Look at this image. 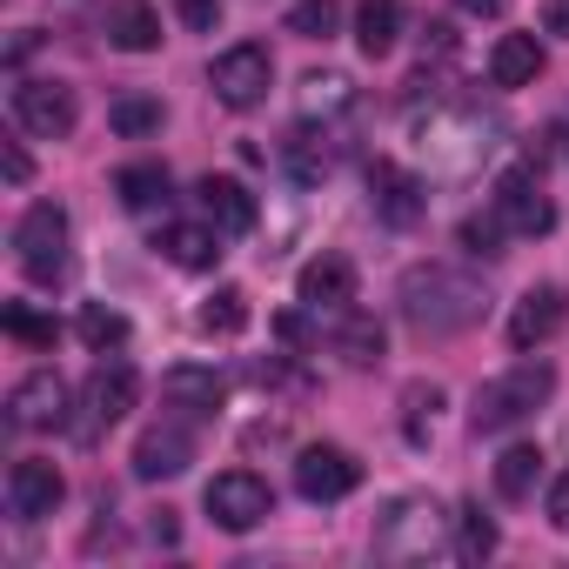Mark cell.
<instances>
[{
    "mask_svg": "<svg viewBox=\"0 0 569 569\" xmlns=\"http://www.w3.org/2000/svg\"><path fill=\"white\" fill-rule=\"evenodd\" d=\"M194 322H201L208 336H241V329H248V296H241V289H214Z\"/></svg>",
    "mask_w": 569,
    "mask_h": 569,
    "instance_id": "83f0119b",
    "label": "cell"
},
{
    "mask_svg": "<svg viewBox=\"0 0 569 569\" xmlns=\"http://www.w3.org/2000/svg\"><path fill=\"white\" fill-rule=\"evenodd\" d=\"M108 121H114V134H128V141L161 134V101H148V94H121V101L108 108Z\"/></svg>",
    "mask_w": 569,
    "mask_h": 569,
    "instance_id": "f546056e",
    "label": "cell"
},
{
    "mask_svg": "<svg viewBox=\"0 0 569 569\" xmlns=\"http://www.w3.org/2000/svg\"><path fill=\"white\" fill-rule=\"evenodd\" d=\"M489 549H496V522H489L476 502H469V509H456V556H462V562H482Z\"/></svg>",
    "mask_w": 569,
    "mask_h": 569,
    "instance_id": "1f68e13d",
    "label": "cell"
},
{
    "mask_svg": "<svg viewBox=\"0 0 569 569\" xmlns=\"http://www.w3.org/2000/svg\"><path fill=\"white\" fill-rule=\"evenodd\" d=\"M549 396H556V369H549V362H516L509 376H496V382L476 389L469 422H476V436H502V429L529 422Z\"/></svg>",
    "mask_w": 569,
    "mask_h": 569,
    "instance_id": "3957f363",
    "label": "cell"
},
{
    "mask_svg": "<svg viewBox=\"0 0 569 569\" xmlns=\"http://www.w3.org/2000/svg\"><path fill=\"white\" fill-rule=\"evenodd\" d=\"M456 516H442V502L429 496H396L376 522V556L382 562H429V556H456L449 542Z\"/></svg>",
    "mask_w": 569,
    "mask_h": 569,
    "instance_id": "7a4b0ae2",
    "label": "cell"
},
{
    "mask_svg": "<svg viewBox=\"0 0 569 569\" xmlns=\"http://www.w3.org/2000/svg\"><path fill=\"white\" fill-rule=\"evenodd\" d=\"M14 254H21V274L28 281H61L68 274V208L61 201H34L14 228Z\"/></svg>",
    "mask_w": 569,
    "mask_h": 569,
    "instance_id": "277c9868",
    "label": "cell"
},
{
    "mask_svg": "<svg viewBox=\"0 0 569 569\" xmlns=\"http://www.w3.org/2000/svg\"><path fill=\"white\" fill-rule=\"evenodd\" d=\"M369 208H376L389 228H416L422 208H429V188H422V174H409V168H396V161H376V168H369Z\"/></svg>",
    "mask_w": 569,
    "mask_h": 569,
    "instance_id": "5bb4252c",
    "label": "cell"
},
{
    "mask_svg": "<svg viewBox=\"0 0 569 569\" xmlns=\"http://www.w3.org/2000/svg\"><path fill=\"white\" fill-rule=\"evenodd\" d=\"M356 482H362V462L336 442H316L296 456V489L309 502H342V496H356Z\"/></svg>",
    "mask_w": 569,
    "mask_h": 569,
    "instance_id": "7c38bea8",
    "label": "cell"
},
{
    "mask_svg": "<svg viewBox=\"0 0 569 569\" xmlns=\"http://www.w3.org/2000/svg\"><path fill=\"white\" fill-rule=\"evenodd\" d=\"M496 121H482L476 108H456V114H429V121H416V148L436 161V168H476L496 141Z\"/></svg>",
    "mask_w": 569,
    "mask_h": 569,
    "instance_id": "8992f818",
    "label": "cell"
},
{
    "mask_svg": "<svg viewBox=\"0 0 569 569\" xmlns=\"http://www.w3.org/2000/svg\"><path fill=\"white\" fill-rule=\"evenodd\" d=\"M134 396H141V376H134L128 362H101V369L88 376V389H81V416H74V436H81V442H94L101 429H114V422L134 409Z\"/></svg>",
    "mask_w": 569,
    "mask_h": 569,
    "instance_id": "9c48e42d",
    "label": "cell"
},
{
    "mask_svg": "<svg viewBox=\"0 0 569 569\" xmlns=\"http://www.w3.org/2000/svg\"><path fill=\"white\" fill-rule=\"evenodd\" d=\"M336 356H342L349 369H376V362H382V322H376V316H356V309H342Z\"/></svg>",
    "mask_w": 569,
    "mask_h": 569,
    "instance_id": "484cf974",
    "label": "cell"
},
{
    "mask_svg": "<svg viewBox=\"0 0 569 569\" xmlns=\"http://www.w3.org/2000/svg\"><path fill=\"white\" fill-rule=\"evenodd\" d=\"M8 108H14V128L34 134V141H68L74 121H81V101H74L68 81H21L8 94Z\"/></svg>",
    "mask_w": 569,
    "mask_h": 569,
    "instance_id": "ba28073f",
    "label": "cell"
},
{
    "mask_svg": "<svg viewBox=\"0 0 569 569\" xmlns=\"http://www.w3.org/2000/svg\"><path fill=\"white\" fill-rule=\"evenodd\" d=\"M396 41H402V0H362L356 8V48L369 61H382V54H396Z\"/></svg>",
    "mask_w": 569,
    "mask_h": 569,
    "instance_id": "cb8c5ba5",
    "label": "cell"
},
{
    "mask_svg": "<svg viewBox=\"0 0 569 569\" xmlns=\"http://www.w3.org/2000/svg\"><path fill=\"white\" fill-rule=\"evenodd\" d=\"M322 141H329V134H309V128L289 141V168H296V181H322V174H329V148H322Z\"/></svg>",
    "mask_w": 569,
    "mask_h": 569,
    "instance_id": "836d02e7",
    "label": "cell"
},
{
    "mask_svg": "<svg viewBox=\"0 0 569 569\" xmlns=\"http://www.w3.org/2000/svg\"><path fill=\"white\" fill-rule=\"evenodd\" d=\"M542 28L569 41V0H542Z\"/></svg>",
    "mask_w": 569,
    "mask_h": 569,
    "instance_id": "74e56055",
    "label": "cell"
},
{
    "mask_svg": "<svg viewBox=\"0 0 569 569\" xmlns=\"http://www.w3.org/2000/svg\"><path fill=\"white\" fill-rule=\"evenodd\" d=\"M396 309L422 342H442V336H462L489 316V289H482V274H469L456 261H416L396 289Z\"/></svg>",
    "mask_w": 569,
    "mask_h": 569,
    "instance_id": "6da1fadb",
    "label": "cell"
},
{
    "mask_svg": "<svg viewBox=\"0 0 569 569\" xmlns=\"http://www.w3.org/2000/svg\"><path fill=\"white\" fill-rule=\"evenodd\" d=\"M208 88H214V101H221V108L248 114V108H261V101H268V88H274V54H268L261 41H234V48H221V54H214Z\"/></svg>",
    "mask_w": 569,
    "mask_h": 569,
    "instance_id": "5b68a950",
    "label": "cell"
},
{
    "mask_svg": "<svg viewBox=\"0 0 569 569\" xmlns=\"http://www.w3.org/2000/svg\"><path fill=\"white\" fill-rule=\"evenodd\" d=\"M562 316H569V296L556 289V281H542V289H529V296L509 309V342H516V349H542V342L562 329Z\"/></svg>",
    "mask_w": 569,
    "mask_h": 569,
    "instance_id": "e0dca14e",
    "label": "cell"
},
{
    "mask_svg": "<svg viewBox=\"0 0 569 569\" xmlns=\"http://www.w3.org/2000/svg\"><path fill=\"white\" fill-rule=\"evenodd\" d=\"M161 396H168V409H181V416H214V409L228 402V382H221L214 369H201V362H174V369L161 376Z\"/></svg>",
    "mask_w": 569,
    "mask_h": 569,
    "instance_id": "d6986e66",
    "label": "cell"
},
{
    "mask_svg": "<svg viewBox=\"0 0 569 569\" xmlns=\"http://www.w3.org/2000/svg\"><path fill=\"white\" fill-rule=\"evenodd\" d=\"M362 108V94H356V81L349 74H309L302 81V121L316 128H329V121H342V114H356Z\"/></svg>",
    "mask_w": 569,
    "mask_h": 569,
    "instance_id": "603a6c76",
    "label": "cell"
},
{
    "mask_svg": "<svg viewBox=\"0 0 569 569\" xmlns=\"http://www.w3.org/2000/svg\"><path fill=\"white\" fill-rule=\"evenodd\" d=\"M0 329H8L14 342H28V349H54V322H48L41 309H28V302H8V316H0Z\"/></svg>",
    "mask_w": 569,
    "mask_h": 569,
    "instance_id": "d6a6232c",
    "label": "cell"
},
{
    "mask_svg": "<svg viewBox=\"0 0 569 569\" xmlns=\"http://www.w3.org/2000/svg\"><path fill=\"white\" fill-rule=\"evenodd\" d=\"M296 302L302 309H329V316H342L349 302H356V261L349 254H316L302 274H296Z\"/></svg>",
    "mask_w": 569,
    "mask_h": 569,
    "instance_id": "2e32d148",
    "label": "cell"
},
{
    "mask_svg": "<svg viewBox=\"0 0 569 569\" xmlns=\"http://www.w3.org/2000/svg\"><path fill=\"white\" fill-rule=\"evenodd\" d=\"M81 342H88L94 356L121 349V342H128V316H121V309H108V302H88V309H81Z\"/></svg>",
    "mask_w": 569,
    "mask_h": 569,
    "instance_id": "f1b7e54d",
    "label": "cell"
},
{
    "mask_svg": "<svg viewBox=\"0 0 569 569\" xmlns=\"http://www.w3.org/2000/svg\"><path fill=\"white\" fill-rule=\"evenodd\" d=\"M154 248H161L174 268L201 274V268H214V261H221V228H214V221H168V228L154 234Z\"/></svg>",
    "mask_w": 569,
    "mask_h": 569,
    "instance_id": "44dd1931",
    "label": "cell"
},
{
    "mask_svg": "<svg viewBox=\"0 0 569 569\" xmlns=\"http://www.w3.org/2000/svg\"><path fill=\"white\" fill-rule=\"evenodd\" d=\"M462 14H476V21H502L509 14V0H456Z\"/></svg>",
    "mask_w": 569,
    "mask_h": 569,
    "instance_id": "f35d334b",
    "label": "cell"
},
{
    "mask_svg": "<svg viewBox=\"0 0 569 569\" xmlns=\"http://www.w3.org/2000/svg\"><path fill=\"white\" fill-rule=\"evenodd\" d=\"M101 34H108V48H121V54H154V48H161V14H154V0H108Z\"/></svg>",
    "mask_w": 569,
    "mask_h": 569,
    "instance_id": "ac0fdd59",
    "label": "cell"
},
{
    "mask_svg": "<svg viewBox=\"0 0 569 569\" xmlns=\"http://www.w3.org/2000/svg\"><path fill=\"white\" fill-rule=\"evenodd\" d=\"M462 241H469L476 254H502V241H509V221H502L496 208H489V214H469V221H462Z\"/></svg>",
    "mask_w": 569,
    "mask_h": 569,
    "instance_id": "e575fe53",
    "label": "cell"
},
{
    "mask_svg": "<svg viewBox=\"0 0 569 569\" xmlns=\"http://www.w3.org/2000/svg\"><path fill=\"white\" fill-rule=\"evenodd\" d=\"M201 502H208L214 529H228V536H248V529H261V522L274 516V489H268L254 469H221Z\"/></svg>",
    "mask_w": 569,
    "mask_h": 569,
    "instance_id": "52a82bcc",
    "label": "cell"
},
{
    "mask_svg": "<svg viewBox=\"0 0 569 569\" xmlns=\"http://www.w3.org/2000/svg\"><path fill=\"white\" fill-rule=\"evenodd\" d=\"M68 402H74L68 382H61L54 369H34V376H21L14 396H8V429H61V422H74Z\"/></svg>",
    "mask_w": 569,
    "mask_h": 569,
    "instance_id": "8fae6325",
    "label": "cell"
},
{
    "mask_svg": "<svg viewBox=\"0 0 569 569\" xmlns=\"http://www.w3.org/2000/svg\"><path fill=\"white\" fill-rule=\"evenodd\" d=\"M61 496H68V476H61L48 456H21V462L8 469V509H14L21 522L54 516V509H61Z\"/></svg>",
    "mask_w": 569,
    "mask_h": 569,
    "instance_id": "4fadbf2b",
    "label": "cell"
},
{
    "mask_svg": "<svg viewBox=\"0 0 569 569\" xmlns=\"http://www.w3.org/2000/svg\"><path fill=\"white\" fill-rule=\"evenodd\" d=\"M194 194H201V214H208V221H214L221 234H248V228L261 221L254 194H248V188H241L234 174H208V181H201Z\"/></svg>",
    "mask_w": 569,
    "mask_h": 569,
    "instance_id": "ffe728a7",
    "label": "cell"
},
{
    "mask_svg": "<svg viewBox=\"0 0 569 569\" xmlns=\"http://www.w3.org/2000/svg\"><path fill=\"white\" fill-rule=\"evenodd\" d=\"M114 194H121V208H128V214L168 208V168H154V161H134V168H121V174H114Z\"/></svg>",
    "mask_w": 569,
    "mask_h": 569,
    "instance_id": "d4e9b609",
    "label": "cell"
},
{
    "mask_svg": "<svg viewBox=\"0 0 569 569\" xmlns=\"http://www.w3.org/2000/svg\"><path fill=\"white\" fill-rule=\"evenodd\" d=\"M174 14H181L194 34H214V28H221V0H174Z\"/></svg>",
    "mask_w": 569,
    "mask_h": 569,
    "instance_id": "d590c367",
    "label": "cell"
},
{
    "mask_svg": "<svg viewBox=\"0 0 569 569\" xmlns=\"http://www.w3.org/2000/svg\"><path fill=\"white\" fill-rule=\"evenodd\" d=\"M194 416H161V422H148L141 436H134V476L141 482H168V476H181L188 462H194V429H188Z\"/></svg>",
    "mask_w": 569,
    "mask_h": 569,
    "instance_id": "30bf717a",
    "label": "cell"
},
{
    "mask_svg": "<svg viewBox=\"0 0 569 569\" xmlns=\"http://www.w3.org/2000/svg\"><path fill=\"white\" fill-rule=\"evenodd\" d=\"M549 522H556V529H569V469L549 482Z\"/></svg>",
    "mask_w": 569,
    "mask_h": 569,
    "instance_id": "8d00e7d4",
    "label": "cell"
},
{
    "mask_svg": "<svg viewBox=\"0 0 569 569\" xmlns=\"http://www.w3.org/2000/svg\"><path fill=\"white\" fill-rule=\"evenodd\" d=\"M536 74H542V41L536 34H502L489 48V81L496 88H529Z\"/></svg>",
    "mask_w": 569,
    "mask_h": 569,
    "instance_id": "7402d4cb",
    "label": "cell"
},
{
    "mask_svg": "<svg viewBox=\"0 0 569 569\" xmlns=\"http://www.w3.org/2000/svg\"><path fill=\"white\" fill-rule=\"evenodd\" d=\"M342 28V8H336V0H296V8H289V34L296 41H329Z\"/></svg>",
    "mask_w": 569,
    "mask_h": 569,
    "instance_id": "4dcf8cb0",
    "label": "cell"
},
{
    "mask_svg": "<svg viewBox=\"0 0 569 569\" xmlns=\"http://www.w3.org/2000/svg\"><path fill=\"white\" fill-rule=\"evenodd\" d=\"M489 208H496V214L509 221V234H522V241H529V234H549V228H556V208H549V194L536 188V174H529V168L502 174V181H496V201H489Z\"/></svg>",
    "mask_w": 569,
    "mask_h": 569,
    "instance_id": "9a60e30c",
    "label": "cell"
},
{
    "mask_svg": "<svg viewBox=\"0 0 569 569\" xmlns=\"http://www.w3.org/2000/svg\"><path fill=\"white\" fill-rule=\"evenodd\" d=\"M536 482H542V449L536 442H516V449L496 456V496L522 502V496H536Z\"/></svg>",
    "mask_w": 569,
    "mask_h": 569,
    "instance_id": "4316f807",
    "label": "cell"
}]
</instances>
